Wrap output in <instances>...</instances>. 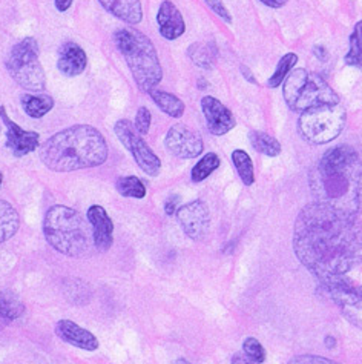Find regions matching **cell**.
I'll list each match as a JSON object with an SVG mask.
<instances>
[{"label": "cell", "instance_id": "1", "mask_svg": "<svg viewBox=\"0 0 362 364\" xmlns=\"http://www.w3.org/2000/svg\"><path fill=\"white\" fill-rule=\"evenodd\" d=\"M293 251L298 260L320 280L334 283L362 265V222L359 215L313 202L295 222Z\"/></svg>", "mask_w": 362, "mask_h": 364}, {"label": "cell", "instance_id": "2", "mask_svg": "<svg viewBox=\"0 0 362 364\" xmlns=\"http://www.w3.org/2000/svg\"><path fill=\"white\" fill-rule=\"evenodd\" d=\"M309 180L315 202L362 214V160L349 144L325 151Z\"/></svg>", "mask_w": 362, "mask_h": 364}, {"label": "cell", "instance_id": "3", "mask_svg": "<svg viewBox=\"0 0 362 364\" xmlns=\"http://www.w3.org/2000/svg\"><path fill=\"white\" fill-rule=\"evenodd\" d=\"M103 134L90 125H76L59 131L39 147V157L54 172L97 168L107 160Z\"/></svg>", "mask_w": 362, "mask_h": 364}, {"label": "cell", "instance_id": "4", "mask_svg": "<svg viewBox=\"0 0 362 364\" xmlns=\"http://www.w3.org/2000/svg\"><path fill=\"white\" fill-rule=\"evenodd\" d=\"M114 43L124 57L135 85L149 94L163 79V68L156 45L141 31L120 28L114 33Z\"/></svg>", "mask_w": 362, "mask_h": 364}, {"label": "cell", "instance_id": "5", "mask_svg": "<svg viewBox=\"0 0 362 364\" xmlns=\"http://www.w3.org/2000/svg\"><path fill=\"white\" fill-rule=\"evenodd\" d=\"M43 234L49 246L66 257H80L89 246V231L83 215L65 205L48 209Z\"/></svg>", "mask_w": 362, "mask_h": 364}, {"label": "cell", "instance_id": "6", "mask_svg": "<svg viewBox=\"0 0 362 364\" xmlns=\"http://www.w3.org/2000/svg\"><path fill=\"white\" fill-rule=\"evenodd\" d=\"M283 94L287 106L300 114L318 106L339 103L338 94L322 76L303 68H298L287 76Z\"/></svg>", "mask_w": 362, "mask_h": 364}, {"label": "cell", "instance_id": "7", "mask_svg": "<svg viewBox=\"0 0 362 364\" xmlns=\"http://www.w3.org/2000/svg\"><path fill=\"white\" fill-rule=\"evenodd\" d=\"M6 69L23 89L39 93L47 88V76L39 59V43L34 38H25L14 45L6 57Z\"/></svg>", "mask_w": 362, "mask_h": 364}, {"label": "cell", "instance_id": "8", "mask_svg": "<svg viewBox=\"0 0 362 364\" xmlns=\"http://www.w3.org/2000/svg\"><path fill=\"white\" fill-rule=\"evenodd\" d=\"M347 113L339 103L309 109L300 115L298 131L313 144H325L339 137L346 126Z\"/></svg>", "mask_w": 362, "mask_h": 364}, {"label": "cell", "instance_id": "9", "mask_svg": "<svg viewBox=\"0 0 362 364\" xmlns=\"http://www.w3.org/2000/svg\"><path fill=\"white\" fill-rule=\"evenodd\" d=\"M114 132L123 147L132 154L135 163H137L144 174H148L149 177H157L160 174L161 160L149 148V144L144 142L141 134L135 130V126L129 120L122 118V120L117 122L114 126Z\"/></svg>", "mask_w": 362, "mask_h": 364}, {"label": "cell", "instance_id": "10", "mask_svg": "<svg viewBox=\"0 0 362 364\" xmlns=\"http://www.w3.org/2000/svg\"><path fill=\"white\" fill-rule=\"evenodd\" d=\"M166 149L178 159H195L204 151L202 135L183 123L172 125L165 139Z\"/></svg>", "mask_w": 362, "mask_h": 364}, {"label": "cell", "instance_id": "11", "mask_svg": "<svg viewBox=\"0 0 362 364\" xmlns=\"http://www.w3.org/2000/svg\"><path fill=\"white\" fill-rule=\"evenodd\" d=\"M177 218L185 234L194 241L203 240L209 232L211 212L202 200H194V202L181 206L177 211Z\"/></svg>", "mask_w": 362, "mask_h": 364}, {"label": "cell", "instance_id": "12", "mask_svg": "<svg viewBox=\"0 0 362 364\" xmlns=\"http://www.w3.org/2000/svg\"><path fill=\"white\" fill-rule=\"evenodd\" d=\"M0 118L6 126V143L5 147L11 151L14 157L21 159L39 149L40 135L35 131H25L19 125L14 123L6 114L5 106H0Z\"/></svg>", "mask_w": 362, "mask_h": 364}, {"label": "cell", "instance_id": "13", "mask_svg": "<svg viewBox=\"0 0 362 364\" xmlns=\"http://www.w3.org/2000/svg\"><path fill=\"white\" fill-rule=\"evenodd\" d=\"M202 109L207 123V130L211 131V134L216 135V137L228 134L237 125V120H235V115L230 109L212 96H206L202 98Z\"/></svg>", "mask_w": 362, "mask_h": 364}, {"label": "cell", "instance_id": "14", "mask_svg": "<svg viewBox=\"0 0 362 364\" xmlns=\"http://www.w3.org/2000/svg\"><path fill=\"white\" fill-rule=\"evenodd\" d=\"M86 218L93 226V239L97 251H110L114 243V223L107 215L106 209L100 205H93L88 207Z\"/></svg>", "mask_w": 362, "mask_h": 364}, {"label": "cell", "instance_id": "15", "mask_svg": "<svg viewBox=\"0 0 362 364\" xmlns=\"http://www.w3.org/2000/svg\"><path fill=\"white\" fill-rule=\"evenodd\" d=\"M157 23L161 38L166 40H177L186 31V23L183 16H181L177 5L170 0H163L158 13H157Z\"/></svg>", "mask_w": 362, "mask_h": 364}, {"label": "cell", "instance_id": "16", "mask_svg": "<svg viewBox=\"0 0 362 364\" xmlns=\"http://www.w3.org/2000/svg\"><path fill=\"white\" fill-rule=\"evenodd\" d=\"M56 335L62 341H65L71 346H76V348L88 351V352L97 351L98 346H100V343H98V340H97V336L93 332H89L88 329H83V327L71 320L57 322Z\"/></svg>", "mask_w": 362, "mask_h": 364}, {"label": "cell", "instance_id": "17", "mask_svg": "<svg viewBox=\"0 0 362 364\" xmlns=\"http://www.w3.org/2000/svg\"><path fill=\"white\" fill-rule=\"evenodd\" d=\"M88 67V56L85 50L76 42L63 43L59 50L57 68L63 76L77 77L83 74Z\"/></svg>", "mask_w": 362, "mask_h": 364}, {"label": "cell", "instance_id": "18", "mask_svg": "<svg viewBox=\"0 0 362 364\" xmlns=\"http://www.w3.org/2000/svg\"><path fill=\"white\" fill-rule=\"evenodd\" d=\"M98 4L124 23L135 25L143 19L141 0H98Z\"/></svg>", "mask_w": 362, "mask_h": 364}, {"label": "cell", "instance_id": "19", "mask_svg": "<svg viewBox=\"0 0 362 364\" xmlns=\"http://www.w3.org/2000/svg\"><path fill=\"white\" fill-rule=\"evenodd\" d=\"M25 314V305L13 290H0V331Z\"/></svg>", "mask_w": 362, "mask_h": 364}, {"label": "cell", "instance_id": "20", "mask_svg": "<svg viewBox=\"0 0 362 364\" xmlns=\"http://www.w3.org/2000/svg\"><path fill=\"white\" fill-rule=\"evenodd\" d=\"M21 227V217L16 207L6 200H0V244L8 241Z\"/></svg>", "mask_w": 362, "mask_h": 364}, {"label": "cell", "instance_id": "21", "mask_svg": "<svg viewBox=\"0 0 362 364\" xmlns=\"http://www.w3.org/2000/svg\"><path fill=\"white\" fill-rule=\"evenodd\" d=\"M21 103L26 115L31 118H42L51 113L54 108V98L48 94H23Z\"/></svg>", "mask_w": 362, "mask_h": 364}, {"label": "cell", "instance_id": "22", "mask_svg": "<svg viewBox=\"0 0 362 364\" xmlns=\"http://www.w3.org/2000/svg\"><path fill=\"white\" fill-rule=\"evenodd\" d=\"M149 96L153 100V103H156L161 111L168 114L169 117H174V118L183 117L186 105L183 100L178 98L177 96L166 93V91H158V89L151 91Z\"/></svg>", "mask_w": 362, "mask_h": 364}, {"label": "cell", "instance_id": "23", "mask_svg": "<svg viewBox=\"0 0 362 364\" xmlns=\"http://www.w3.org/2000/svg\"><path fill=\"white\" fill-rule=\"evenodd\" d=\"M250 144L257 152L262 154L267 157H276L281 154V143H279L275 137H272L267 132L261 131H250L249 132Z\"/></svg>", "mask_w": 362, "mask_h": 364}, {"label": "cell", "instance_id": "24", "mask_svg": "<svg viewBox=\"0 0 362 364\" xmlns=\"http://www.w3.org/2000/svg\"><path fill=\"white\" fill-rule=\"evenodd\" d=\"M232 161L244 185L252 186L255 183V169H253V161L246 151L235 149L232 152Z\"/></svg>", "mask_w": 362, "mask_h": 364}, {"label": "cell", "instance_id": "25", "mask_svg": "<svg viewBox=\"0 0 362 364\" xmlns=\"http://www.w3.org/2000/svg\"><path fill=\"white\" fill-rule=\"evenodd\" d=\"M187 56L195 63L197 67L211 69L215 57H216V50L215 47H211L207 43H194L187 50Z\"/></svg>", "mask_w": 362, "mask_h": 364}, {"label": "cell", "instance_id": "26", "mask_svg": "<svg viewBox=\"0 0 362 364\" xmlns=\"http://www.w3.org/2000/svg\"><path fill=\"white\" fill-rule=\"evenodd\" d=\"M115 188L119 190V194L123 197L131 198H144L146 197V186L143 181L135 176H126L117 178Z\"/></svg>", "mask_w": 362, "mask_h": 364}, {"label": "cell", "instance_id": "27", "mask_svg": "<svg viewBox=\"0 0 362 364\" xmlns=\"http://www.w3.org/2000/svg\"><path fill=\"white\" fill-rule=\"evenodd\" d=\"M220 157L216 156L215 152H207L203 159L198 160L197 165L192 168L191 178L195 183H200V181L206 180L209 177L214 171L220 168Z\"/></svg>", "mask_w": 362, "mask_h": 364}, {"label": "cell", "instance_id": "28", "mask_svg": "<svg viewBox=\"0 0 362 364\" xmlns=\"http://www.w3.org/2000/svg\"><path fill=\"white\" fill-rule=\"evenodd\" d=\"M350 48L346 54V63L350 67L362 69V19L355 25V30L350 34Z\"/></svg>", "mask_w": 362, "mask_h": 364}, {"label": "cell", "instance_id": "29", "mask_svg": "<svg viewBox=\"0 0 362 364\" xmlns=\"http://www.w3.org/2000/svg\"><path fill=\"white\" fill-rule=\"evenodd\" d=\"M298 62V56L295 52H288L286 54L284 57H281V60L278 62V67L275 69L274 74L267 80V86L269 88H278L283 81L287 79V76L291 74L293 67L296 65Z\"/></svg>", "mask_w": 362, "mask_h": 364}, {"label": "cell", "instance_id": "30", "mask_svg": "<svg viewBox=\"0 0 362 364\" xmlns=\"http://www.w3.org/2000/svg\"><path fill=\"white\" fill-rule=\"evenodd\" d=\"M356 289V288H355ZM341 312L346 320L362 331V298L356 294L350 303L341 306Z\"/></svg>", "mask_w": 362, "mask_h": 364}, {"label": "cell", "instance_id": "31", "mask_svg": "<svg viewBox=\"0 0 362 364\" xmlns=\"http://www.w3.org/2000/svg\"><path fill=\"white\" fill-rule=\"evenodd\" d=\"M243 352L257 364H262L266 361V349L262 348V344L257 339H253V336H249V339L244 340Z\"/></svg>", "mask_w": 362, "mask_h": 364}, {"label": "cell", "instance_id": "32", "mask_svg": "<svg viewBox=\"0 0 362 364\" xmlns=\"http://www.w3.org/2000/svg\"><path fill=\"white\" fill-rule=\"evenodd\" d=\"M152 122V114L146 106H140L135 114V130H137L141 135L149 134Z\"/></svg>", "mask_w": 362, "mask_h": 364}, {"label": "cell", "instance_id": "33", "mask_svg": "<svg viewBox=\"0 0 362 364\" xmlns=\"http://www.w3.org/2000/svg\"><path fill=\"white\" fill-rule=\"evenodd\" d=\"M287 364H341V363L333 361L330 358L318 357V355H300V357L291 360Z\"/></svg>", "mask_w": 362, "mask_h": 364}, {"label": "cell", "instance_id": "34", "mask_svg": "<svg viewBox=\"0 0 362 364\" xmlns=\"http://www.w3.org/2000/svg\"><path fill=\"white\" fill-rule=\"evenodd\" d=\"M204 2L207 4V6H209L216 16L221 17L224 22L232 23V16L228 11V8H226V5L223 4V0H204Z\"/></svg>", "mask_w": 362, "mask_h": 364}, {"label": "cell", "instance_id": "35", "mask_svg": "<svg viewBox=\"0 0 362 364\" xmlns=\"http://www.w3.org/2000/svg\"><path fill=\"white\" fill-rule=\"evenodd\" d=\"M180 209V195H169L165 202L166 215H174Z\"/></svg>", "mask_w": 362, "mask_h": 364}, {"label": "cell", "instance_id": "36", "mask_svg": "<svg viewBox=\"0 0 362 364\" xmlns=\"http://www.w3.org/2000/svg\"><path fill=\"white\" fill-rule=\"evenodd\" d=\"M230 363H232V364H257L255 361H252L244 352L235 353L233 357H232V361H230Z\"/></svg>", "mask_w": 362, "mask_h": 364}, {"label": "cell", "instance_id": "37", "mask_svg": "<svg viewBox=\"0 0 362 364\" xmlns=\"http://www.w3.org/2000/svg\"><path fill=\"white\" fill-rule=\"evenodd\" d=\"M72 2H74V0H54V4H56V8H57L59 13L68 11L71 5H72Z\"/></svg>", "mask_w": 362, "mask_h": 364}, {"label": "cell", "instance_id": "38", "mask_svg": "<svg viewBox=\"0 0 362 364\" xmlns=\"http://www.w3.org/2000/svg\"><path fill=\"white\" fill-rule=\"evenodd\" d=\"M259 2L270 8H281L287 4V0H259Z\"/></svg>", "mask_w": 362, "mask_h": 364}, {"label": "cell", "instance_id": "39", "mask_svg": "<svg viewBox=\"0 0 362 364\" xmlns=\"http://www.w3.org/2000/svg\"><path fill=\"white\" fill-rule=\"evenodd\" d=\"M313 54L320 60H325V57H327V51H325V48L321 47V45H316V47H313Z\"/></svg>", "mask_w": 362, "mask_h": 364}, {"label": "cell", "instance_id": "40", "mask_svg": "<svg viewBox=\"0 0 362 364\" xmlns=\"http://www.w3.org/2000/svg\"><path fill=\"white\" fill-rule=\"evenodd\" d=\"M241 71H243V76L246 77L249 81H252V84H257V80H255V77H253L252 74H250V69L247 68V67H241Z\"/></svg>", "mask_w": 362, "mask_h": 364}, {"label": "cell", "instance_id": "41", "mask_svg": "<svg viewBox=\"0 0 362 364\" xmlns=\"http://www.w3.org/2000/svg\"><path fill=\"white\" fill-rule=\"evenodd\" d=\"M325 346H329V348H333V346H334V339H332V336H327V339H325Z\"/></svg>", "mask_w": 362, "mask_h": 364}, {"label": "cell", "instance_id": "42", "mask_svg": "<svg viewBox=\"0 0 362 364\" xmlns=\"http://www.w3.org/2000/svg\"><path fill=\"white\" fill-rule=\"evenodd\" d=\"M175 364H192V363H189V361L185 360V358H180V360L175 361Z\"/></svg>", "mask_w": 362, "mask_h": 364}, {"label": "cell", "instance_id": "43", "mask_svg": "<svg viewBox=\"0 0 362 364\" xmlns=\"http://www.w3.org/2000/svg\"><path fill=\"white\" fill-rule=\"evenodd\" d=\"M356 294L362 298V285H361V286H356Z\"/></svg>", "mask_w": 362, "mask_h": 364}, {"label": "cell", "instance_id": "44", "mask_svg": "<svg viewBox=\"0 0 362 364\" xmlns=\"http://www.w3.org/2000/svg\"><path fill=\"white\" fill-rule=\"evenodd\" d=\"M2 183H4V174H2V171H0V186H2Z\"/></svg>", "mask_w": 362, "mask_h": 364}]
</instances>
